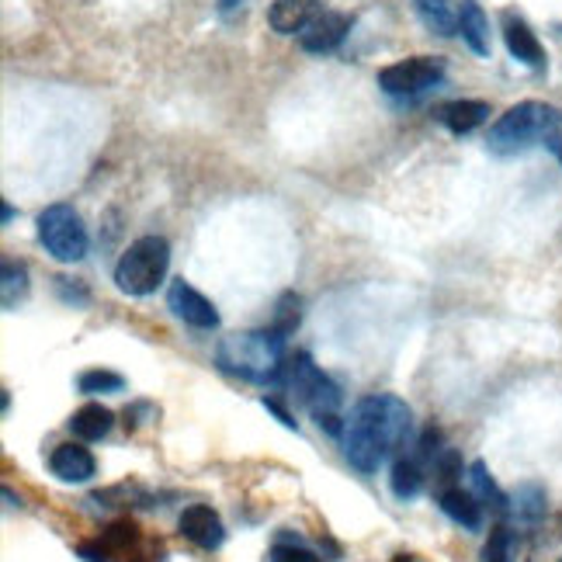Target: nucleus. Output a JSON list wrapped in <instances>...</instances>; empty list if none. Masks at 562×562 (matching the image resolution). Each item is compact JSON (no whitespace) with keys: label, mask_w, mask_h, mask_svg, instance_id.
I'll list each match as a JSON object with an SVG mask.
<instances>
[{"label":"nucleus","mask_w":562,"mask_h":562,"mask_svg":"<svg viewBox=\"0 0 562 562\" xmlns=\"http://www.w3.org/2000/svg\"><path fill=\"white\" fill-rule=\"evenodd\" d=\"M414 438V414L400 396H365L354 403L344 420V459L362 476H375L379 468L403 452Z\"/></svg>","instance_id":"1"},{"label":"nucleus","mask_w":562,"mask_h":562,"mask_svg":"<svg viewBox=\"0 0 562 562\" xmlns=\"http://www.w3.org/2000/svg\"><path fill=\"white\" fill-rule=\"evenodd\" d=\"M285 333L243 330L219 344V365L247 382H278L285 375Z\"/></svg>","instance_id":"2"},{"label":"nucleus","mask_w":562,"mask_h":562,"mask_svg":"<svg viewBox=\"0 0 562 562\" xmlns=\"http://www.w3.org/2000/svg\"><path fill=\"white\" fill-rule=\"evenodd\" d=\"M562 125V111L546 101H521L493 122L486 146L500 157H514L538 143H552Z\"/></svg>","instance_id":"3"},{"label":"nucleus","mask_w":562,"mask_h":562,"mask_svg":"<svg viewBox=\"0 0 562 562\" xmlns=\"http://www.w3.org/2000/svg\"><path fill=\"white\" fill-rule=\"evenodd\" d=\"M281 379H285V386L292 389V396L309 410L313 420L320 424L327 435H333V438L344 435V420L347 417H341V403H344L341 389H337V382L330 379V375H323L320 368L313 365L309 354H295V358H289Z\"/></svg>","instance_id":"4"},{"label":"nucleus","mask_w":562,"mask_h":562,"mask_svg":"<svg viewBox=\"0 0 562 562\" xmlns=\"http://www.w3.org/2000/svg\"><path fill=\"white\" fill-rule=\"evenodd\" d=\"M167 268H171V243L163 236H139L119 257L115 285L125 295H154L163 285Z\"/></svg>","instance_id":"5"},{"label":"nucleus","mask_w":562,"mask_h":562,"mask_svg":"<svg viewBox=\"0 0 562 562\" xmlns=\"http://www.w3.org/2000/svg\"><path fill=\"white\" fill-rule=\"evenodd\" d=\"M39 243L63 265H77L87 257V230L73 205L56 201L39 212Z\"/></svg>","instance_id":"6"},{"label":"nucleus","mask_w":562,"mask_h":562,"mask_svg":"<svg viewBox=\"0 0 562 562\" xmlns=\"http://www.w3.org/2000/svg\"><path fill=\"white\" fill-rule=\"evenodd\" d=\"M444 81V63L438 56H410L379 70V87L389 98H420Z\"/></svg>","instance_id":"7"},{"label":"nucleus","mask_w":562,"mask_h":562,"mask_svg":"<svg viewBox=\"0 0 562 562\" xmlns=\"http://www.w3.org/2000/svg\"><path fill=\"white\" fill-rule=\"evenodd\" d=\"M167 306L174 309L178 320H184L187 327H195V330H216L219 327L216 306L198 289L187 285V281H174L171 292H167Z\"/></svg>","instance_id":"8"},{"label":"nucleus","mask_w":562,"mask_h":562,"mask_svg":"<svg viewBox=\"0 0 562 562\" xmlns=\"http://www.w3.org/2000/svg\"><path fill=\"white\" fill-rule=\"evenodd\" d=\"M178 528L187 541H195L198 549H219L222 541H227V528H222V521L212 508H205V503H192V508H184L181 517H178Z\"/></svg>","instance_id":"9"},{"label":"nucleus","mask_w":562,"mask_h":562,"mask_svg":"<svg viewBox=\"0 0 562 562\" xmlns=\"http://www.w3.org/2000/svg\"><path fill=\"white\" fill-rule=\"evenodd\" d=\"M323 4L327 0H274L268 11V25L278 35H303L327 11Z\"/></svg>","instance_id":"10"},{"label":"nucleus","mask_w":562,"mask_h":562,"mask_svg":"<svg viewBox=\"0 0 562 562\" xmlns=\"http://www.w3.org/2000/svg\"><path fill=\"white\" fill-rule=\"evenodd\" d=\"M351 32V17L341 14V11H323L316 22L298 35V46H303L306 52H333L337 46H341L347 39Z\"/></svg>","instance_id":"11"},{"label":"nucleus","mask_w":562,"mask_h":562,"mask_svg":"<svg viewBox=\"0 0 562 562\" xmlns=\"http://www.w3.org/2000/svg\"><path fill=\"white\" fill-rule=\"evenodd\" d=\"M49 468H52V476L63 479V482H90L94 473H98V462H94V455L87 452L84 444L66 441V444L52 448Z\"/></svg>","instance_id":"12"},{"label":"nucleus","mask_w":562,"mask_h":562,"mask_svg":"<svg viewBox=\"0 0 562 562\" xmlns=\"http://www.w3.org/2000/svg\"><path fill=\"white\" fill-rule=\"evenodd\" d=\"M503 42H508V52L517 63L532 66V70L546 66V49H541L532 25H524L521 17H508V22H503Z\"/></svg>","instance_id":"13"},{"label":"nucleus","mask_w":562,"mask_h":562,"mask_svg":"<svg viewBox=\"0 0 562 562\" xmlns=\"http://www.w3.org/2000/svg\"><path fill=\"white\" fill-rule=\"evenodd\" d=\"M486 119H490V105L486 101H473V98H462V101H448L438 108V122L448 129V133L455 136H465L479 129Z\"/></svg>","instance_id":"14"},{"label":"nucleus","mask_w":562,"mask_h":562,"mask_svg":"<svg viewBox=\"0 0 562 562\" xmlns=\"http://www.w3.org/2000/svg\"><path fill=\"white\" fill-rule=\"evenodd\" d=\"M459 32L465 46L476 56H490V17L476 4V0H462L459 8Z\"/></svg>","instance_id":"15"},{"label":"nucleus","mask_w":562,"mask_h":562,"mask_svg":"<svg viewBox=\"0 0 562 562\" xmlns=\"http://www.w3.org/2000/svg\"><path fill=\"white\" fill-rule=\"evenodd\" d=\"M441 511L455 524H462L465 532L482 528V503L476 500V493H465V490H459V486L441 493Z\"/></svg>","instance_id":"16"},{"label":"nucleus","mask_w":562,"mask_h":562,"mask_svg":"<svg viewBox=\"0 0 562 562\" xmlns=\"http://www.w3.org/2000/svg\"><path fill=\"white\" fill-rule=\"evenodd\" d=\"M111 424H115V414H111V410L101 406V403H87L70 417V430L81 441H101L111 430Z\"/></svg>","instance_id":"17"},{"label":"nucleus","mask_w":562,"mask_h":562,"mask_svg":"<svg viewBox=\"0 0 562 562\" xmlns=\"http://www.w3.org/2000/svg\"><path fill=\"white\" fill-rule=\"evenodd\" d=\"M389 486H392V497L414 500L424 490V468H420V462L414 455H400L396 462H392Z\"/></svg>","instance_id":"18"},{"label":"nucleus","mask_w":562,"mask_h":562,"mask_svg":"<svg viewBox=\"0 0 562 562\" xmlns=\"http://www.w3.org/2000/svg\"><path fill=\"white\" fill-rule=\"evenodd\" d=\"M468 486H473L476 500L486 503V508H493V511H508L511 508V497L497 486V479L490 476L486 462H473V465H468Z\"/></svg>","instance_id":"19"},{"label":"nucleus","mask_w":562,"mask_h":562,"mask_svg":"<svg viewBox=\"0 0 562 562\" xmlns=\"http://www.w3.org/2000/svg\"><path fill=\"white\" fill-rule=\"evenodd\" d=\"M508 511H511L517 521H524V524L541 521V517H546V490H541L538 482H524V486H517Z\"/></svg>","instance_id":"20"},{"label":"nucleus","mask_w":562,"mask_h":562,"mask_svg":"<svg viewBox=\"0 0 562 562\" xmlns=\"http://www.w3.org/2000/svg\"><path fill=\"white\" fill-rule=\"evenodd\" d=\"M424 25L430 32L444 35V39H452V35H459V11L448 8V0H414Z\"/></svg>","instance_id":"21"},{"label":"nucleus","mask_w":562,"mask_h":562,"mask_svg":"<svg viewBox=\"0 0 562 562\" xmlns=\"http://www.w3.org/2000/svg\"><path fill=\"white\" fill-rule=\"evenodd\" d=\"M81 392H87V396H108V392H122L125 389V379L119 371H105V368H90L84 371L77 379Z\"/></svg>","instance_id":"22"},{"label":"nucleus","mask_w":562,"mask_h":562,"mask_svg":"<svg viewBox=\"0 0 562 562\" xmlns=\"http://www.w3.org/2000/svg\"><path fill=\"white\" fill-rule=\"evenodd\" d=\"M0 289H4V309H14L17 298L28 292V271L22 265H14V260H4V268H0Z\"/></svg>","instance_id":"23"},{"label":"nucleus","mask_w":562,"mask_h":562,"mask_svg":"<svg viewBox=\"0 0 562 562\" xmlns=\"http://www.w3.org/2000/svg\"><path fill=\"white\" fill-rule=\"evenodd\" d=\"M482 562H514V532L493 528L482 546Z\"/></svg>","instance_id":"24"},{"label":"nucleus","mask_w":562,"mask_h":562,"mask_svg":"<svg viewBox=\"0 0 562 562\" xmlns=\"http://www.w3.org/2000/svg\"><path fill=\"white\" fill-rule=\"evenodd\" d=\"M268 562H323L316 552H309L303 541H278V546L268 552Z\"/></svg>","instance_id":"25"},{"label":"nucleus","mask_w":562,"mask_h":562,"mask_svg":"<svg viewBox=\"0 0 562 562\" xmlns=\"http://www.w3.org/2000/svg\"><path fill=\"white\" fill-rule=\"evenodd\" d=\"M278 333H285V337H292L295 333V327H298V298L289 292V295H281V303H278V309H274V323H271Z\"/></svg>","instance_id":"26"},{"label":"nucleus","mask_w":562,"mask_h":562,"mask_svg":"<svg viewBox=\"0 0 562 562\" xmlns=\"http://www.w3.org/2000/svg\"><path fill=\"white\" fill-rule=\"evenodd\" d=\"M260 406H265V410H268V414H274V417H278L281 424H285L289 430H295V420H292V414H289V410H285V406H281L278 400H268V396H265V400H260Z\"/></svg>","instance_id":"27"},{"label":"nucleus","mask_w":562,"mask_h":562,"mask_svg":"<svg viewBox=\"0 0 562 562\" xmlns=\"http://www.w3.org/2000/svg\"><path fill=\"white\" fill-rule=\"evenodd\" d=\"M236 4H240V0H219V8H222V11H233Z\"/></svg>","instance_id":"28"},{"label":"nucleus","mask_w":562,"mask_h":562,"mask_svg":"<svg viewBox=\"0 0 562 562\" xmlns=\"http://www.w3.org/2000/svg\"><path fill=\"white\" fill-rule=\"evenodd\" d=\"M559 157H562V154H559Z\"/></svg>","instance_id":"29"},{"label":"nucleus","mask_w":562,"mask_h":562,"mask_svg":"<svg viewBox=\"0 0 562 562\" xmlns=\"http://www.w3.org/2000/svg\"><path fill=\"white\" fill-rule=\"evenodd\" d=\"M559 562H562V559H559Z\"/></svg>","instance_id":"30"}]
</instances>
